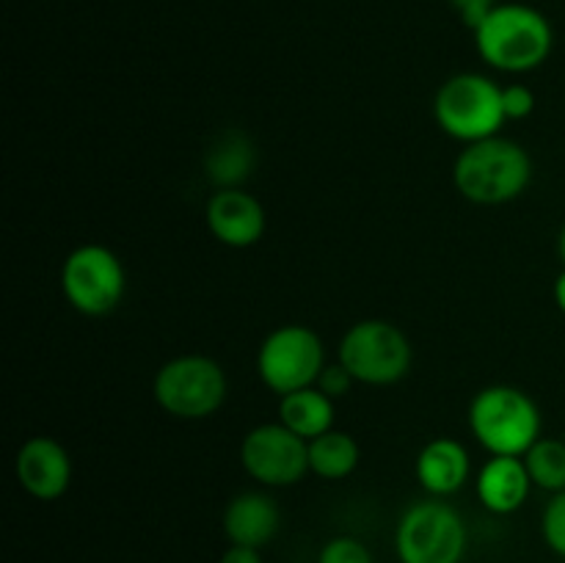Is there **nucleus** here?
Instances as JSON below:
<instances>
[{"mask_svg": "<svg viewBox=\"0 0 565 563\" xmlns=\"http://www.w3.org/2000/svg\"><path fill=\"white\" fill-rule=\"evenodd\" d=\"M436 125L461 144L500 136L505 125L502 86L480 72H458L447 77L434 99Z\"/></svg>", "mask_w": 565, "mask_h": 563, "instance_id": "20e7f679", "label": "nucleus"}, {"mask_svg": "<svg viewBox=\"0 0 565 563\" xmlns=\"http://www.w3.org/2000/svg\"><path fill=\"white\" fill-rule=\"evenodd\" d=\"M207 230L218 243L230 248L257 246L268 230L263 202L246 188H218L204 208Z\"/></svg>", "mask_w": 565, "mask_h": 563, "instance_id": "9b49d317", "label": "nucleus"}, {"mask_svg": "<svg viewBox=\"0 0 565 563\" xmlns=\"http://www.w3.org/2000/svg\"><path fill=\"white\" fill-rule=\"evenodd\" d=\"M452 182L475 204H505L533 182V158L513 138H483L463 147L452 166Z\"/></svg>", "mask_w": 565, "mask_h": 563, "instance_id": "f257e3e1", "label": "nucleus"}, {"mask_svg": "<svg viewBox=\"0 0 565 563\" xmlns=\"http://www.w3.org/2000/svg\"><path fill=\"white\" fill-rule=\"evenodd\" d=\"M279 423H285L298 436L312 442L315 436L334 428V401L326 392H320L318 386H307V390L281 395Z\"/></svg>", "mask_w": 565, "mask_h": 563, "instance_id": "f3484780", "label": "nucleus"}, {"mask_svg": "<svg viewBox=\"0 0 565 563\" xmlns=\"http://www.w3.org/2000/svg\"><path fill=\"white\" fill-rule=\"evenodd\" d=\"M359 458L362 453H359L356 439L345 431L331 428L309 442V469L323 480H342L353 475Z\"/></svg>", "mask_w": 565, "mask_h": 563, "instance_id": "a211bd4d", "label": "nucleus"}, {"mask_svg": "<svg viewBox=\"0 0 565 563\" xmlns=\"http://www.w3.org/2000/svg\"><path fill=\"white\" fill-rule=\"evenodd\" d=\"M450 6L458 14V20L475 31L497 9V0H450Z\"/></svg>", "mask_w": 565, "mask_h": 563, "instance_id": "b1692460", "label": "nucleus"}, {"mask_svg": "<svg viewBox=\"0 0 565 563\" xmlns=\"http://www.w3.org/2000/svg\"><path fill=\"white\" fill-rule=\"evenodd\" d=\"M502 110H505V119L511 121L527 119L535 110L533 88L522 86V83H513V86L502 88Z\"/></svg>", "mask_w": 565, "mask_h": 563, "instance_id": "4be33fe9", "label": "nucleus"}, {"mask_svg": "<svg viewBox=\"0 0 565 563\" xmlns=\"http://www.w3.org/2000/svg\"><path fill=\"white\" fill-rule=\"evenodd\" d=\"M555 304H557V309L565 315V268H563V274L555 279Z\"/></svg>", "mask_w": 565, "mask_h": 563, "instance_id": "a878e982", "label": "nucleus"}, {"mask_svg": "<svg viewBox=\"0 0 565 563\" xmlns=\"http://www.w3.org/2000/svg\"><path fill=\"white\" fill-rule=\"evenodd\" d=\"M125 265L103 243H83L66 254L61 268V290L72 309L88 318H103L119 307L125 296Z\"/></svg>", "mask_w": 565, "mask_h": 563, "instance_id": "1a4fd4ad", "label": "nucleus"}, {"mask_svg": "<svg viewBox=\"0 0 565 563\" xmlns=\"http://www.w3.org/2000/svg\"><path fill=\"white\" fill-rule=\"evenodd\" d=\"M326 364L323 340L301 323L274 329L257 351L259 379L279 397L318 384Z\"/></svg>", "mask_w": 565, "mask_h": 563, "instance_id": "6e6552de", "label": "nucleus"}, {"mask_svg": "<svg viewBox=\"0 0 565 563\" xmlns=\"http://www.w3.org/2000/svg\"><path fill=\"white\" fill-rule=\"evenodd\" d=\"M340 362L351 370L356 384L390 386L406 379L414 351L408 337L390 320H359L342 334Z\"/></svg>", "mask_w": 565, "mask_h": 563, "instance_id": "423d86ee", "label": "nucleus"}, {"mask_svg": "<svg viewBox=\"0 0 565 563\" xmlns=\"http://www.w3.org/2000/svg\"><path fill=\"white\" fill-rule=\"evenodd\" d=\"M353 384H356V379L351 375V370H348L345 364L337 359L334 364H326L323 373H320L318 384H315V386H318L320 392H326L331 401H337V397H345L348 392H351Z\"/></svg>", "mask_w": 565, "mask_h": 563, "instance_id": "5701e85b", "label": "nucleus"}, {"mask_svg": "<svg viewBox=\"0 0 565 563\" xmlns=\"http://www.w3.org/2000/svg\"><path fill=\"white\" fill-rule=\"evenodd\" d=\"M17 480L36 500H58L72 484V458L53 436H31L14 461Z\"/></svg>", "mask_w": 565, "mask_h": 563, "instance_id": "f8f14e48", "label": "nucleus"}, {"mask_svg": "<svg viewBox=\"0 0 565 563\" xmlns=\"http://www.w3.org/2000/svg\"><path fill=\"white\" fill-rule=\"evenodd\" d=\"M524 464H527V472L533 478V486L539 489L557 491L565 489V442L552 439V436H541L527 453H524Z\"/></svg>", "mask_w": 565, "mask_h": 563, "instance_id": "6ab92c4d", "label": "nucleus"}, {"mask_svg": "<svg viewBox=\"0 0 565 563\" xmlns=\"http://www.w3.org/2000/svg\"><path fill=\"white\" fill-rule=\"evenodd\" d=\"M467 544V522L441 500L414 502L397 522L395 546L403 563H461Z\"/></svg>", "mask_w": 565, "mask_h": 563, "instance_id": "0eeeda50", "label": "nucleus"}, {"mask_svg": "<svg viewBox=\"0 0 565 563\" xmlns=\"http://www.w3.org/2000/svg\"><path fill=\"white\" fill-rule=\"evenodd\" d=\"M218 563H263V555H259V550H254V546L232 544L230 550L221 555Z\"/></svg>", "mask_w": 565, "mask_h": 563, "instance_id": "393cba45", "label": "nucleus"}, {"mask_svg": "<svg viewBox=\"0 0 565 563\" xmlns=\"http://www.w3.org/2000/svg\"><path fill=\"white\" fill-rule=\"evenodd\" d=\"M541 408L508 384L480 390L469 406V428L491 456H524L541 439Z\"/></svg>", "mask_w": 565, "mask_h": 563, "instance_id": "7ed1b4c3", "label": "nucleus"}, {"mask_svg": "<svg viewBox=\"0 0 565 563\" xmlns=\"http://www.w3.org/2000/svg\"><path fill=\"white\" fill-rule=\"evenodd\" d=\"M469 450L452 436H436L419 450L417 478L423 489L434 497H450L469 480Z\"/></svg>", "mask_w": 565, "mask_h": 563, "instance_id": "2eb2a0df", "label": "nucleus"}, {"mask_svg": "<svg viewBox=\"0 0 565 563\" xmlns=\"http://www.w3.org/2000/svg\"><path fill=\"white\" fill-rule=\"evenodd\" d=\"M472 33L480 59L502 72L539 70L555 47L550 20L524 3H497Z\"/></svg>", "mask_w": 565, "mask_h": 563, "instance_id": "f03ea898", "label": "nucleus"}, {"mask_svg": "<svg viewBox=\"0 0 565 563\" xmlns=\"http://www.w3.org/2000/svg\"><path fill=\"white\" fill-rule=\"evenodd\" d=\"M318 563H375V561L362 541L351 539V535H340V539H331L329 544L320 550Z\"/></svg>", "mask_w": 565, "mask_h": 563, "instance_id": "412c9836", "label": "nucleus"}, {"mask_svg": "<svg viewBox=\"0 0 565 563\" xmlns=\"http://www.w3.org/2000/svg\"><path fill=\"white\" fill-rule=\"evenodd\" d=\"M281 513L270 495L263 491H243L232 497L224 511V533L237 546H259L268 544L279 533Z\"/></svg>", "mask_w": 565, "mask_h": 563, "instance_id": "ddd939ff", "label": "nucleus"}, {"mask_svg": "<svg viewBox=\"0 0 565 563\" xmlns=\"http://www.w3.org/2000/svg\"><path fill=\"white\" fill-rule=\"evenodd\" d=\"M254 163H257V152H254V144L248 141L246 132L226 130L207 149L204 171H207V180L213 182L215 191L218 188H243V182L252 177Z\"/></svg>", "mask_w": 565, "mask_h": 563, "instance_id": "dca6fc26", "label": "nucleus"}, {"mask_svg": "<svg viewBox=\"0 0 565 563\" xmlns=\"http://www.w3.org/2000/svg\"><path fill=\"white\" fill-rule=\"evenodd\" d=\"M533 478L522 456H491L478 472V500L491 513H513L527 502Z\"/></svg>", "mask_w": 565, "mask_h": 563, "instance_id": "4468645a", "label": "nucleus"}, {"mask_svg": "<svg viewBox=\"0 0 565 563\" xmlns=\"http://www.w3.org/2000/svg\"><path fill=\"white\" fill-rule=\"evenodd\" d=\"M541 533H544L550 550L565 557V489L552 495V500L546 502L544 517H541Z\"/></svg>", "mask_w": 565, "mask_h": 563, "instance_id": "aec40b11", "label": "nucleus"}, {"mask_svg": "<svg viewBox=\"0 0 565 563\" xmlns=\"http://www.w3.org/2000/svg\"><path fill=\"white\" fill-rule=\"evenodd\" d=\"M241 464L263 486H296L307 478L309 442L285 423H263L243 436Z\"/></svg>", "mask_w": 565, "mask_h": 563, "instance_id": "9d476101", "label": "nucleus"}, {"mask_svg": "<svg viewBox=\"0 0 565 563\" xmlns=\"http://www.w3.org/2000/svg\"><path fill=\"white\" fill-rule=\"evenodd\" d=\"M152 392L158 406L177 419L213 417L226 401L230 381L215 359L182 353L154 373Z\"/></svg>", "mask_w": 565, "mask_h": 563, "instance_id": "39448f33", "label": "nucleus"}, {"mask_svg": "<svg viewBox=\"0 0 565 563\" xmlns=\"http://www.w3.org/2000/svg\"><path fill=\"white\" fill-rule=\"evenodd\" d=\"M557 254H561V259H563V265H565V224H563L561 235H557Z\"/></svg>", "mask_w": 565, "mask_h": 563, "instance_id": "bb28decb", "label": "nucleus"}]
</instances>
